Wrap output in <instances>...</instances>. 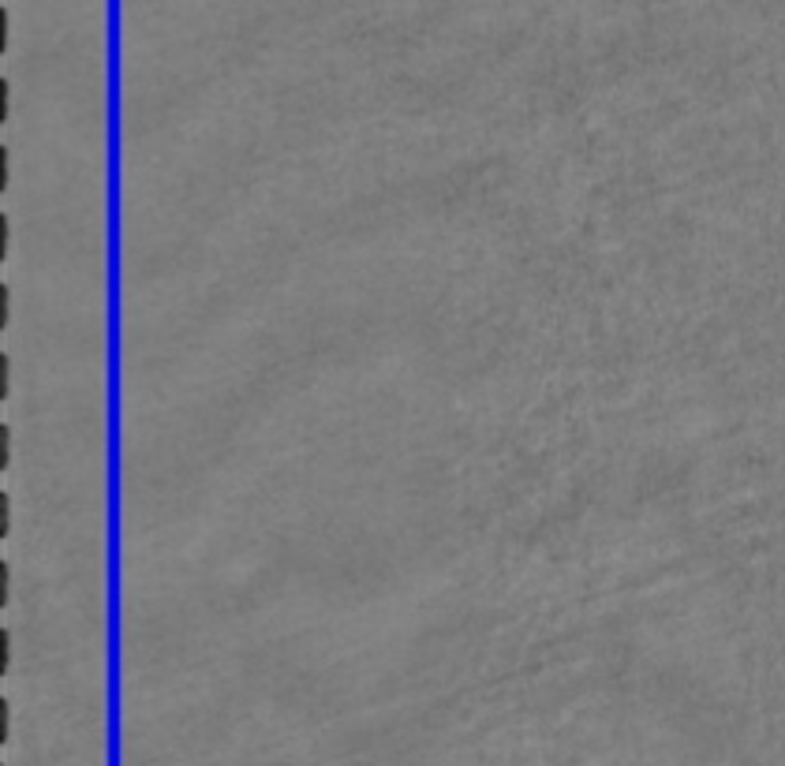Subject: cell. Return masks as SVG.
<instances>
[{
  "instance_id": "1",
  "label": "cell",
  "mask_w": 785,
  "mask_h": 766,
  "mask_svg": "<svg viewBox=\"0 0 785 766\" xmlns=\"http://www.w3.org/2000/svg\"><path fill=\"white\" fill-rule=\"evenodd\" d=\"M8 523H12V497L4 490L0 494V531H4V539H8Z\"/></svg>"
},
{
  "instance_id": "2",
  "label": "cell",
  "mask_w": 785,
  "mask_h": 766,
  "mask_svg": "<svg viewBox=\"0 0 785 766\" xmlns=\"http://www.w3.org/2000/svg\"><path fill=\"white\" fill-rule=\"evenodd\" d=\"M8 382H12V359L8 352H0V393L8 396Z\"/></svg>"
},
{
  "instance_id": "3",
  "label": "cell",
  "mask_w": 785,
  "mask_h": 766,
  "mask_svg": "<svg viewBox=\"0 0 785 766\" xmlns=\"http://www.w3.org/2000/svg\"><path fill=\"white\" fill-rule=\"evenodd\" d=\"M0 445H4L0 449V460L8 464V456H12V427H8V422H0Z\"/></svg>"
},
{
  "instance_id": "4",
  "label": "cell",
  "mask_w": 785,
  "mask_h": 766,
  "mask_svg": "<svg viewBox=\"0 0 785 766\" xmlns=\"http://www.w3.org/2000/svg\"><path fill=\"white\" fill-rule=\"evenodd\" d=\"M0 662H4V669H8V662H12V632L8 628H0Z\"/></svg>"
},
{
  "instance_id": "5",
  "label": "cell",
  "mask_w": 785,
  "mask_h": 766,
  "mask_svg": "<svg viewBox=\"0 0 785 766\" xmlns=\"http://www.w3.org/2000/svg\"><path fill=\"white\" fill-rule=\"evenodd\" d=\"M8 310H12V292H8V281L0 284V321L8 326Z\"/></svg>"
},
{
  "instance_id": "6",
  "label": "cell",
  "mask_w": 785,
  "mask_h": 766,
  "mask_svg": "<svg viewBox=\"0 0 785 766\" xmlns=\"http://www.w3.org/2000/svg\"><path fill=\"white\" fill-rule=\"evenodd\" d=\"M8 725H12V707H8V695L0 699V733H4V740H8Z\"/></svg>"
},
{
  "instance_id": "7",
  "label": "cell",
  "mask_w": 785,
  "mask_h": 766,
  "mask_svg": "<svg viewBox=\"0 0 785 766\" xmlns=\"http://www.w3.org/2000/svg\"><path fill=\"white\" fill-rule=\"evenodd\" d=\"M8 587H12V568H8V561H0V595H4V602H8Z\"/></svg>"
},
{
  "instance_id": "8",
  "label": "cell",
  "mask_w": 785,
  "mask_h": 766,
  "mask_svg": "<svg viewBox=\"0 0 785 766\" xmlns=\"http://www.w3.org/2000/svg\"><path fill=\"white\" fill-rule=\"evenodd\" d=\"M8 101H12V86H8V79H0V116L8 120Z\"/></svg>"
},
{
  "instance_id": "9",
  "label": "cell",
  "mask_w": 785,
  "mask_h": 766,
  "mask_svg": "<svg viewBox=\"0 0 785 766\" xmlns=\"http://www.w3.org/2000/svg\"><path fill=\"white\" fill-rule=\"evenodd\" d=\"M8 169H12V158H8V146H0V180L8 183Z\"/></svg>"
},
{
  "instance_id": "10",
  "label": "cell",
  "mask_w": 785,
  "mask_h": 766,
  "mask_svg": "<svg viewBox=\"0 0 785 766\" xmlns=\"http://www.w3.org/2000/svg\"><path fill=\"white\" fill-rule=\"evenodd\" d=\"M0 236H4V251H8V236H12V225H8V209L0 214Z\"/></svg>"
},
{
  "instance_id": "11",
  "label": "cell",
  "mask_w": 785,
  "mask_h": 766,
  "mask_svg": "<svg viewBox=\"0 0 785 766\" xmlns=\"http://www.w3.org/2000/svg\"><path fill=\"white\" fill-rule=\"evenodd\" d=\"M0 38L8 41V8L4 4H0Z\"/></svg>"
},
{
  "instance_id": "12",
  "label": "cell",
  "mask_w": 785,
  "mask_h": 766,
  "mask_svg": "<svg viewBox=\"0 0 785 766\" xmlns=\"http://www.w3.org/2000/svg\"><path fill=\"white\" fill-rule=\"evenodd\" d=\"M4 766H8V763H4Z\"/></svg>"
}]
</instances>
